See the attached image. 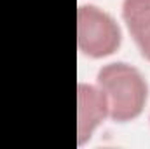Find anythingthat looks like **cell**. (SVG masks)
<instances>
[{
	"label": "cell",
	"instance_id": "obj_1",
	"mask_svg": "<svg viewBox=\"0 0 150 149\" xmlns=\"http://www.w3.org/2000/svg\"><path fill=\"white\" fill-rule=\"evenodd\" d=\"M96 84L107 95L110 119L115 123L134 121L145 111L150 86L134 65L126 62L107 63L98 70Z\"/></svg>",
	"mask_w": 150,
	"mask_h": 149
},
{
	"label": "cell",
	"instance_id": "obj_2",
	"mask_svg": "<svg viewBox=\"0 0 150 149\" xmlns=\"http://www.w3.org/2000/svg\"><path fill=\"white\" fill-rule=\"evenodd\" d=\"M122 44L117 19L96 4H80L77 9V47L93 60L112 56Z\"/></svg>",
	"mask_w": 150,
	"mask_h": 149
},
{
	"label": "cell",
	"instance_id": "obj_3",
	"mask_svg": "<svg viewBox=\"0 0 150 149\" xmlns=\"http://www.w3.org/2000/svg\"><path fill=\"white\" fill-rule=\"evenodd\" d=\"M110 119V107L105 91L94 82L77 84V144H87L94 132Z\"/></svg>",
	"mask_w": 150,
	"mask_h": 149
},
{
	"label": "cell",
	"instance_id": "obj_4",
	"mask_svg": "<svg viewBox=\"0 0 150 149\" xmlns=\"http://www.w3.org/2000/svg\"><path fill=\"white\" fill-rule=\"evenodd\" d=\"M120 12L140 54L150 62V0H122Z\"/></svg>",
	"mask_w": 150,
	"mask_h": 149
}]
</instances>
